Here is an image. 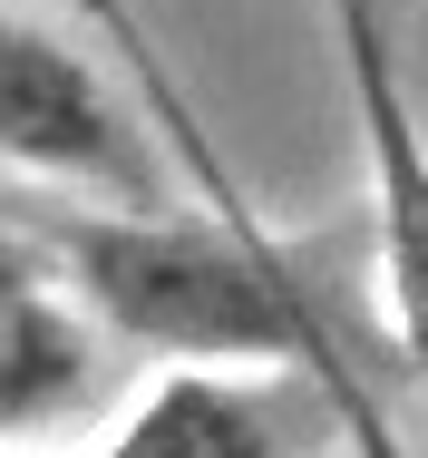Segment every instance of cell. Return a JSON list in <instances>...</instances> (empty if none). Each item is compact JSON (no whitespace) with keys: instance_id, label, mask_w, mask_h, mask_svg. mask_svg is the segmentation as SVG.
Here are the masks:
<instances>
[{"instance_id":"obj_1","label":"cell","mask_w":428,"mask_h":458,"mask_svg":"<svg viewBox=\"0 0 428 458\" xmlns=\"http://www.w3.org/2000/svg\"><path fill=\"white\" fill-rule=\"evenodd\" d=\"M331 30H341L360 166H370V264H380V302H390V342L428 380V127L399 79L390 0H331Z\"/></svg>"},{"instance_id":"obj_2","label":"cell","mask_w":428,"mask_h":458,"mask_svg":"<svg viewBox=\"0 0 428 458\" xmlns=\"http://www.w3.org/2000/svg\"><path fill=\"white\" fill-rule=\"evenodd\" d=\"M0 166L107 195V205H166L156 147L127 127V107L88 69V49L20 10H0Z\"/></svg>"},{"instance_id":"obj_3","label":"cell","mask_w":428,"mask_h":458,"mask_svg":"<svg viewBox=\"0 0 428 458\" xmlns=\"http://www.w3.org/2000/svg\"><path fill=\"white\" fill-rule=\"evenodd\" d=\"M97 390V332H88L79 293H59V274L0 234V439L69 420Z\"/></svg>"},{"instance_id":"obj_4","label":"cell","mask_w":428,"mask_h":458,"mask_svg":"<svg viewBox=\"0 0 428 458\" xmlns=\"http://www.w3.org/2000/svg\"><path fill=\"white\" fill-rule=\"evenodd\" d=\"M88 458H292V449H282L273 410L244 380H224L205 361H175Z\"/></svg>"},{"instance_id":"obj_5","label":"cell","mask_w":428,"mask_h":458,"mask_svg":"<svg viewBox=\"0 0 428 458\" xmlns=\"http://www.w3.org/2000/svg\"><path fill=\"white\" fill-rule=\"evenodd\" d=\"M302 380H312V400L331 410V429H341L350 458H409V439H399V420H390V400H380V380H370V361H360V342H350L341 322L322 312V293H312V322H302Z\"/></svg>"}]
</instances>
